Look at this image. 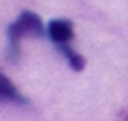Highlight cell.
<instances>
[{"label": "cell", "mask_w": 128, "mask_h": 121, "mask_svg": "<svg viewBox=\"0 0 128 121\" xmlns=\"http://www.w3.org/2000/svg\"><path fill=\"white\" fill-rule=\"evenodd\" d=\"M47 34V26L41 21L36 13L32 11H22L19 17L6 28V58L11 62L19 60V43L26 36H45Z\"/></svg>", "instance_id": "1"}, {"label": "cell", "mask_w": 128, "mask_h": 121, "mask_svg": "<svg viewBox=\"0 0 128 121\" xmlns=\"http://www.w3.org/2000/svg\"><path fill=\"white\" fill-rule=\"evenodd\" d=\"M47 36H49V40L56 47L58 45H70V40L75 36L73 21L70 19H51L47 23Z\"/></svg>", "instance_id": "2"}, {"label": "cell", "mask_w": 128, "mask_h": 121, "mask_svg": "<svg viewBox=\"0 0 128 121\" xmlns=\"http://www.w3.org/2000/svg\"><path fill=\"white\" fill-rule=\"evenodd\" d=\"M0 102H15V104H26L28 100L22 96V91L11 83V79H6L0 72Z\"/></svg>", "instance_id": "3"}, {"label": "cell", "mask_w": 128, "mask_h": 121, "mask_svg": "<svg viewBox=\"0 0 128 121\" xmlns=\"http://www.w3.org/2000/svg\"><path fill=\"white\" fill-rule=\"evenodd\" d=\"M58 51L64 55V60L68 62V66L73 68L75 72H81L83 68H86V60H83V55H79L70 45H58Z\"/></svg>", "instance_id": "4"}]
</instances>
